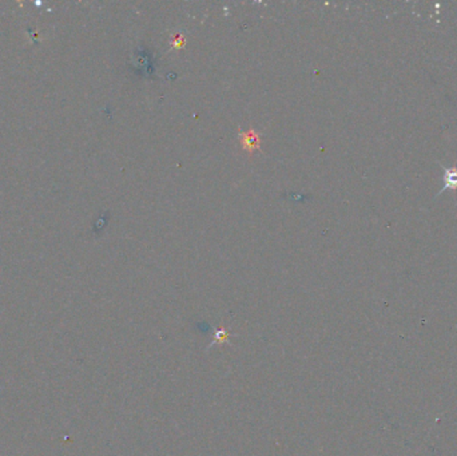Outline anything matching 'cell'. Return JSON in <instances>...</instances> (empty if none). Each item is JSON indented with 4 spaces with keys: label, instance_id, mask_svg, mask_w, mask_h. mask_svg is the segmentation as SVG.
I'll list each match as a JSON object with an SVG mask.
<instances>
[{
    "label": "cell",
    "instance_id": "6da1fadb",
    "mask_svg": "<svg viewBox=\"0 0 457 456\" xmlns=\"http://www.w3.org/2000/svg\"><path fill=\"white\" fill-rule=\"evenodd\" d=\"M241 143L245 150L253 152L254 149L260 147V136L254 130H249L241 134Z\"/></svg>",
    "mask_w": 457,
    "mask_h": 456
},
{
    "label": "cell",
    "instance_id": "7a4b0ae2",
    "mask_svg": "<svg viewBox=\"0 0 457 456\" xmlns=\"http://www.w3.org/2000/svg\"><path fill=\"white\" fill-rule=\"evenodd\" d=\"M457 187V170H447L445 171V189L456 188Z\"/></svg>",
    "mask_w": 457,
    "mask_h": 456
}]
</instances>
